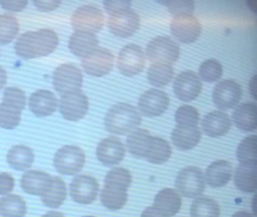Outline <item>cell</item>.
I'll use <instances>...</instances> for the list:
<instances>
[{"mask_svg":"<svg viewBox=\"0 0 257 217\" xmlns=\"http://www.w3.org/2000/svg\"><path fill=\"white\" fill-rule=\"evenodd\" d=\"M142 122L141 113L133 105L119 102L111 107L104 119L105 128L115 135H126L137 129Z\"/></svg>","mask_w":257,"mask_h":217,"instance_id":"cell-2","label":"cell"},{"mask_svg":"<svg viewBox=\"0 0 257 217\" xmlns=\"http://www.w3.org/2000/svg\"><path fill=\"white\" fill-rule=\"evenodd\" d=\"M52 184V176L41 170L25 172L21 180L24 191L33 195L43 197L49 191Z\"/></svg>","mask_w":257,"mask_h":217,"instance_id":"cell-18","label":"cell"},{"mask_svg":"<svg viewBox=\"0 0 257 217\" xmlns=\"http://www.w3.org/2000/svg\"><path fill=\"white\" fill-rule=\"evenodd\" d=\"M83 217H95V216H93V215H85V216H83Z\"/></svg>","mask_w":257,"mask_h":217,"instance_id":"cell-51","label":"cell"},{"mask_svg":"<svg viewBox=\"0 0 257 217\" xmlns=\"http://www.w3.org/2000/svg\"><path fill=\"white\" fill-rule=\"evenodd\" d=\"M58 35L49 29L28 31L18 38L15 48L16 54L25 60L46 57L54 52L58 45Z\"/></svg>","mask_w":257,"mask_h":217,"instance_id":"cell-1","label":"cell"},{"mask_svg":"<svg viewBox=\"0 0 257 217\" xmlns=\"http://www.w3.org/2000/svg\"><path fill=\"white\" fill-rule=\"evenodd\" d=\"M146 64L144 50L136 44H129L118 54L117 66L122 75L133 77L144 70Z\"/></svg>","mask_w":257,"mask_h":217,"instance_id":"cell-9","label":"cell"},{"mask_svg":"<svg viewBox=\"0 0 257 217\" xmlns=\"http://www.w3.org/2000/svg\"><path fill=\"white\" fill-rule=\"evenodd\" d=\"M141 217H168L162 211L159 210L157 207L153 205L144 209L141 214Z\"/></svg>","mask_w":257,"mask_h":217,"instance_id":"cell-47","label":"cell"},{"mask_svg":"<svg viewBox=\"0 0 257 217\" xmlns=\"http://www.w3.org/2000/svg\"><path fill=\"white\" fill-rule=\"evenodd\" d=\"M153 136L148 131L137 128L127 136L126 140L127 150L137 158H147L150 153Z\"/></svg>","mask_w":257,"mask_h":217,"instance_id":"cell-23","label":"cell"},{"mask_svg":"<svg viewBox=\"0 0 257 217\" xmlns=\"http://www.w3.org/2000/svg\"><path fill=\"white\" fill-rule=\"evenodd\" d=\"M202 88L201 79L193 71H184L176 77L174 90L177 97L185 102L194 100Z\"/></svg>","mask_w":257,"mask_h":217,"instance_id":"cell-16","label":"cell"},{"mask_svg":"<svg viewBox=\"0 0 257 217\" xmlns=\"http://www.w3.org/2000/svg\"><path fill=\"white\" fill-rule=\"evenodd\" d=\"M237 158L240 164L257 162L256 136H248L240 142L237 146Z\"/></svg>","mask_w":257,"mask_h":217,"instance_id":"cell-37","label":"cell"},{"mask_svg":"<svg viewBox=\"0 0 257 217\" xmlns=\"http://www.w3.org/2000/svg\"><path fill=\"white\" fill-rule=\"evenodd\" d=\"M67 190L65 182L58 176H52L50 189L43 197L42 202L48 207L57 209L64 203L67 198Z\"/></svg>","mask_w":257,"mask_h":217,"instance_id":"cell-30","label":"cell"},{"mask_svg":"<svg viewBox=\"0 0 257 217\" xmlns=\"http://www.w3.org/2000/svg\"><path fill=\"white\" fill-rule=\"evenodd\" d=\"M160 3L168 8L174 18L193 15L195 3L191 0H164Z\"/></svg>","mask_w":257,"mask_h":217,"instance_id":"cell-40","label":"cell"},{"mask_svg":"<svg viewBox=\"0 0 257 217\" xmlns=\"http://www.w3.org/2000/svg\"><path fill=\"white\" fill-rule=\"evenodd\" d=\"M147 58L154 63L171 65L178 60L180 50L179 45L168 36H158L147 45Z\"/></svg>","mask_w":257,"mask_h":217,"instance_id":"cell-7","label":"cell"},{"mask_svg":"<svg viewBox=\"0 0 257 217\" xmlns=\"http://www.w3.org/2000/svg\"><path fill=\"white\" fill-rule=\"evenodd\" d=\"M26 202L17 194H9L0 198V215L3 217H25Z\"/></svg>","mask_w":257,"mask_h":217,"instance_id":"cell-31","label":"cell"},{"mask_svg":"<svg viewBox=\"0 0 257 217\" xmlns=\"http://www.w3.org/2000/svg\"><path fill=\"white\" fill-rule=\"evenodd\" d=\"M52 78L54 88L62 95L81 90L83 84V74L73 63H64L58 66Z\"/></svg>","mask_w":257,"mask_h":217,"instance_id":"cell-6","label":"cell"},{"mask_svg":"<svg viewBox=\"0 0 257 217\" xmlns=\"http://www.w3.org/2000/svg\"><path fill=\"white\" fill-rule=\"evenodd\" d=\"M71 24L76 31L95 34L103 28L104 15L96 6H81L72 16Z\"/></svg>","mask_w":257,"mask_h":217,"instance_id":"cell-8","label":"cell"},{"mask_svg":"<svg viewBox=\"0 0 257 217\" xmlns=\"http://www.w3.org/2000/svg\"><path fill=\"white\" fill-rule=\"evenodd\" d=\"M174 71L171 65L154 63L149 68L147 78L149 82L156 87H161L171 82Z\"/></svg>","mask_w":257,"mask_h":217,"instance_id":"cell-32","label":"cell"},{"mask_svg":"<svg viewBox=\"0 0 257 217\" xmlns=\"http://www.w3.org/2000/svg\"><path fill=\"white\" fill-rule=\"evenodd\" d=\"M127 197V190L111 185H104L100 192L101 203L111 210L121 209L125 205Z\"/></svg>","mask_w":257,"mask_h":217,"instance_id":"cell-29","label":"cell"},{"mask_svg":"<svg viewBox=\"0 0 257 217\" xmlns=\"http://www.w3.org/2000/svg\"><path fill=\"white\" fill-rule=\"evenodd\" d=\"M53 162L55 169L60 174L73 176L83 168L85 154L81 148L68 145L56 152Z\"/></svg>","mask_w":257,"mask_h":217,"instance_id":"cell-3","label":"cell"},{"mask_svg":"<svg viewBox=\"0 0 257 217\" xmlns=\"http://www.w3.org/2000/svg\"><path fill=\"white\" fill-rule=\"evenodd\" d=\"M201 23L193 15L176 17L171 21V33L183 43H192L196 41L201 35Z\"/></svg>","mask_w":257,"mask_h":217,"instance_id":"cell-14","label":"cell"},{"mask_svg":"<svg viewBox=\"0 0 257 217\" xmlns=\"http://www.w3.org/2000/svg\"><path fill=\"white\" fill-rule=\"evenodd\" d=\"M15 179L10 173H0V195H5L14 189Z\"/></svg>","mask_w":257,"mask_h":217,"instance_id":"cell-43","label":"cell"},{"mask_svg":"<svg viewBox=\"0 0 257 217\" xmlns=\"http://www.w3.org/2000/svg\"><path fill=\"white\" fill-rule=\"evenodd\" d=\"M132 182L130 171L123 167H115L108 172L105 176L104 185L118 187L127 190Z\"/></svg>","mask_w":257,"mask_h":217,"instance_id":"cell-38","label":"cell"},{"mask_svg":"<svg viewBox=\"0 0 257 217\" xmlns=\"http://www.w3.org/2000/svg\"><path fill=\"white\" fill-rule=\"evenodd\" d=\"M242 96L240 84L233 80L219 81L213 88L212 98L214 105L222 110L234 108Z\"/></svg>","mask_w":257,"mask_h":217,"instance_id":"cell-12","label":"cell"},{"mask_svg":"<svg viewBox=\"0 0 257 217\" xmlns=\"http://www.w3.org/2000/svg\"><path fill=\"white\" fill-rule=\"evenodd\" d=\"M105 10L108 15L122 8L131 7L132 3L127 0H105L103 2Z\"/></svg>","mask_w":257,"mask_h":217,"instance_id":"cell-45","label":"cell"},{"mask_svg":"<svg viewBox=\"0 0 257 217\" xmlns=\"http://www.w3.org/2000/svg\"><path fill=\"white\" fill-rule=\"evenodd\" d=\"M99 189L100 186L97 179L89 175L76 176L70 185L72 199L76 203L84 205L90 204L97 199Z\"/></svg>","mask_w":257,"mask_h":217,"instance_id":"cell-11","label":"cell"},{"mask_svg":"<svg viewBox=\"0 0 257 217\" xmlns=\"http://www.w3.org/2000/svg\"><path fill=\"white\" fill-rule=\"evenodd\" d=\"M199 121V113L194 106L184 105L180 106L175 113V122L177 125L194 126Z\"/></svg>","mask_w":257,"mask_h":217,"instance_id":"cell-41","label":"cell"},{"mask_svg":"<svg viewBox=\"0 0 257 217\" xmlns=\"http://www.w3.org/2000/svg\"><path fill=\"white\" fill-rule=\"evenodd\" d=\"M169 103V97L166 93L158 89H150L141 95L138 107L144 116L156 117L165 113Z\"/></svg>","mask_w":257,"mask_h":217,"instance_id":"cell-15","label":"cell"},{"mask_svg":"<svg viewBox=\"0 0 257 217\" xmlns=\"http://www.w3.org/2000/svg\"><path fill=\"white\" fill-rule=\"evenodd\" d=\"M19 31V24L16 16L11 14L0 15V45L10 43Z\"/></svg>","mask_w":257,"mask_h":217,"instance_id":"cell-35","label":"cell"},{"mask_svg":"<svg viewBox=\"0 0 257 217\" xmlns=\"http://www.w3.org/2000/svg\"><path fill=\"white\" fill-rule=\"evenodd\" d=\"M201 137V133L198 125H177L171 134L173 143L177 149L181 151H188L194 149L199 143Z\"/></svg>","mask_w":257,"mask_h":217,"instance_id":"cell-22","label":"cell"},{"mask_svg":"<svg viewBox=\"0 0 257 217\" xmlns=\"http://www.w3.org/2000/svg\"><path fill=\"white\" fill-rule=\"evenodd\" d=\"M96 155L102 164L106 167H112L122 161L125 155V149L121 140L116 137H109L98 143Z\"/></svg>","mask_w":257,"mask_h":217,"instance_id":"cell-17","label":"cell"},{"mask_svg":"<svg viewBox=\"0 0 257 217\" xmlns=\"http://www.w3.org/2000/svg\"><path fill=\"white\" fill-rule=\"evenodd\" d=\"M89 102L81 90L62 95L59 102L60 113L64 119L76 122L85 117L88 113Z\"/></svg>","mask_w":257,"mask_h":217,"instance_id":"cell-10","label":"cell"},{"mask_svg":"<svg viewBox=\"0 0 257 217\" xmlns=\"http://www.w3.org/2000/svg\"><path fill=\"white\" fill-rule=\"evenodd\" d=\"M232 217H253L252 214L249 212H246V211H239V212H236Z\"/></svg>","mask_w":257,"mask_h":217,"instance_id":"cell-50","label":"cell"},{"mask_svg":"<svg viewBox=\"0 0 257 217\" xmlns=\"http://www.w3.org/2000/svg\"><path fill=\"white\" fill-rule=\"evenodd\" d=\"M222 75V66L219 61L214 59L205 60L199 67V75L206 82L217 81Z\"/></svg>","mask_w":257,"mask_h":217,"instance_id":"cell-39","label":"cell"},{"mask_svg":"<svg viewBox=\"0 0 257 217\" xmlns=\"http://www.w3.org/2000/svg\"><path fill=\"white\" fill-rule=\"evenodd\" d=\"M177 192L189 198L198 197L205 189L204 173L199 167L189 166L179 172L176 179Z\"/></svg>","mask_w":257,"mask_h":217,"instance_id":"cell-5","label":"cell"},{"mask_svg":"<svg viewBox=\"0 0 257 217\" xmlns=\"http://www.w3.org/2000/svg\"><path fill=\"white\" fill-rule=\"evenodd\" d=\"M22 110L11 104L0 103V127L12 130L19 126L22 120Z\"/></svg>","mask_w":257,"mask_h":217,"instance_id":"cell-36","label":"cell"},{"mask_svg":"<svg viewBox=\"0 0 257 217\" xmlns=\"http://www.w3.org/2000/svg\"><path fill=\"white\" fill-rule=\"evenodd\" d=\"M234 183L240 191L253 193L257 189V162L242 163L234 172Z\"/></svg>","mask_w":257,"mask_h":217,"instance_id":"cell-24","label":"cell"},{"mask_svg":"<svg viewBox=\"0 0 257 217\" xmlns=\"http://www.w3.org/2000/svg\"><path fill=\"white\" fill-rule=\"evenodd\" d=\"M28 0H0V5L10 12H21L28 6Z\"/></svg>","mask_w":257,"mask_h":217,"instance_id":"cell-44","label":"cell"},{"mask_svg":"<svg viewBox=\"0 0 257 217\" xmlns=\"http://www.w3.org/2000/svg\"><path fill=\"white\" fill-rule=\"evenodd\" d=\"M153 205L165 215L171 217L180 211L182 205L181 197L174 188H165L156 194Z\"/></svg>","mask_w":257,"mask_h":217,"instance_id":"cell-27","label":"cell"},{"mask_svg":"<svg viewBox=\"0 0 257 217\" xmlns=\"http://www.w3.org/2000/svg\"><path fill=\"white\" fill-rule=\"evenodd\" d=\"M60 0H34V4L41 12H50L55 10L61 4Z\"/></svg>","mask_w":257,"mask_h":217,"instance_id":"cell-46","label":"cell"},{"mask_svg":"<svg viewBox=\"0 0 257 217\" xmlns=\"http://www.w3.org/2000/svg\"><path fill=\"white\" fill-rule=\"evenodd\" d=\"M113 64V54L109 50L100 47L82 60V66L85 72L95 77L103 76L109 73Z\"/></svg>","mask_w":257,"mask_h":217,"instance_id":"cell-13","label":"cell"},{"mask_svg":"<svg viewBox=\"0 0 257 217\" xmlns=\"http://www.w3.org/2000/svg\"><path fill=\"white\" fill-rule=\"evenodd\" d=\"M171 147L168 141L153 137L150 153L146 160L152 164H162L171 158Z\"/></svg>","mask_w":257,"mask_h":217,"instance_id":"cell-34","label":"cell"},{"mask_svg":"<svg viewBox=\"0 0 257 217\" xmlns=\"http://www.w3.org/2000/svg\"><path fill=\"white\" fill-rule=\"evenodd\" d=\"M35 155L31 148L24 145L13 146L7 154V162L10 167L19 171L29 169L34 161Z\"/></svg>","mask_w":257,"mask_h":217,"instance_id":"cell-28","label":"cell"},{"mask_svg":"<svg viewBox=\"0 0 257 217\" xmlns=\"http://www.w3.org/2000/svg\"><path fill=\"white\" fill-rule=\"evenodd\" d=\"M42 217H65V215L61 212H57V211H50Z\"/></svg>","mask_w":257,"mask_h":217,"instance_id":"cell-49","label":"cell"},{"mask_svg":"<svg viewBox=\"0 0 257 217\" xmlns=\"http://www.w3.org/2000/svg\"><path fill=\"white\" fill-rule=\"evenodd\" d=\"M57 106L58 99L50 90H38L30 96V110L37 117L51 116L55 113Z\"/></svg>","mask_w":257,"mask_h":217,"instance_id":"cell-19","label":"cell"},{"mask_svg":"<svg viewBox=\"0 0 257 217\" xmlns=\"http://www.w3.org/2000/svg\"><path fill=\"white\" fill-rule=\"evenodd\" d=\"M139 15L131 7L122 8L109 14L107 26L109 31L121 38L133 36L140 27Z\"/></svg>","mask_w":257,"mask_h":217,"instance_id":"cell-4","label":"cell"},{"mask_svg":"<svg viewBox=\"0 0 257 217\" xmlns=\"http://www.w3.org/2000/svg\"><path fill=\"white\" fill-rule=\"evenodd\" d=\"M190 214L191 217H219L220 208L216 200L203 196L192 202Z\"/></svg>","mask_w":257,"mask_h":217,"instance_id":"cell-33","label":"cell"},{"mask_svg":"<svg viewBox=\"0 0 257 217\" xmlns=\"http://www.w3.org/2000/svg\"><path fill=\"white\" fill-rule=\"evenodd\" d=\"M7 81V73L5 69L0 66V90L4 87Z\"/></svg>","mask_w":257,"mask_h":217,"instance_id":"cell-48","label":"cell"},{"mask_svg":"<svg viewBox=\"0 0 257 217\" xmlns=\"http://www.w3.org/2000/svg\"><path fill=\"white\" fill-rule=\"evenodd\" d=\"M3 102L15 105L23 111L26 105V95L19 87H8L4 90Z\"/></svg>","mask_w":257,"mask_h":217,"instance_id":"cell-42","label":"cell"},{"mask_svg":"<svg viewBox=\"0 0 257 217\" xmlns=\"http://www.w3.org/2000/svg\"><path fill=\"white\" fill-rule=\"evenodd\" d=\"M231 176V164L228 161L219 160L208 166L206 170L204 179L212 188H220L229 182Z\"/></svg>","mask_w":257,"mask_h":217,"instance_id":"cell-25","label":"cell"},{"mask_svg":"<svg viewBox=\"0 0 257 217\" xmlns=\"http://www.w3.org/2000/svg\"><path fill=\"white\" fill-rule=\"evenodd\" d=\"M231 127V120L226 113L213 111L204 116L201 122V128L206 135L218 137L225 135Z\"/></svg>","mask_w":257,"mask_h":217,"instance_id":"cell-20","label":"cell"},{"mask_svg":"<svg viewBox=\"0 0 257 217\" xmlns=\"http://www.w3.org/2000/svg\"><path fill=\"white\" fill-rule=\"evenodd\" d=\"M99 48V41L95 34L76 31L70 36L69 48L77 57H88Z\"/></svg>","mask_w":257,"mask_h":217,"instance_id":"cell-21","label":"cell"},{"mask_svg":"<svg viewBox=\"0 0 257 217\" xmlns=\"http://www.w3.org/2000/svg\"><path fill=\"white\" fill-rule=\"evenodd\" d=\"M236 127L246 132L255 131L257 127V106L255 102H244L236 107L232 113Z\"/></svg>","mask_w":257,"mask_h":217,"instance_id":"cell-26","label":"cell"}]
</instances>
